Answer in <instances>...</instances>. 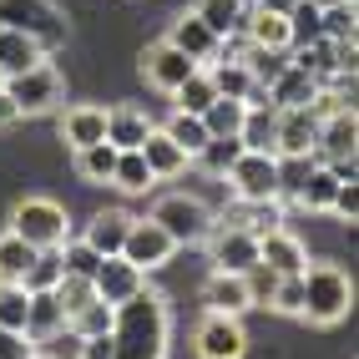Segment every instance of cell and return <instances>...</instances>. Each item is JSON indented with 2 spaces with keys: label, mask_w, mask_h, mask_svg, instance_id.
Returning a JSON list of instances; mask_svg holds the SVG:
<instances>
[{
  "label": "cell",
  "mask_w": 359,
  "mask_h": 359,
  "mask_svg": "<svg viewBox=\"0 0 359 359\" xmlns=\"http://www.w3.org/2000/svg\"><path fill=\"white\" fill-rule=\"evenodd\" d=\"M314 6H319V11H324V6H344V0H314Z\"/></svg>",
  "instance_id": "9f6ffc18"
},
{
  "label": "cell",
  "mask_w": 359,
  "mask_h": 359,
  "mask_svg": "<svg viewBox=\"0 0 359 359\" xmlns=\"http://www.w3.org/2000/svg\"><path fill=\"white\" fill-rule=\"evenodd\" d=\"M157 177H152V167L142 162V152H116V167H111V187H122V193H147Z\"/></svg>",
  "instance_id": "e575fe53"
},
{
  "label": "cell",
  "mask_w": 359,
  "mask_h": 359,
  "mask_svg": "<svg viewBox=\"0 0 359 359\" xmlns=\"http://www.w3.org/2000/svg\"><path fill=\"white\" fill-rule=\"evenodd\" d=\"M20 122V111H15V102L6 97V86H0V132H6V127H15Z\"/></svg>",
  "instance_id": "db71d44e"
},
{
  "label": "cell",
  "mask_w": 359,
  "mask_h": 359,
  "mask_svg": "<svg viewBox=\"0 0 359 359\" xmlns=\"http://www.w3.org/2000/svg\"><path fill=\"white\" fill-rule=\"evenodd\" d=\"M51 294L61 299V309H66V319L76 314L81 304H91V299H97V289H91V278H81V273H61V283H56Z\"/></svg>",
  "instance_id": "ee69618b"
},
{
  "label": "cell",
  "mask_w": 359,
  "mask_h": 359,
  "mask_svg": "<svg viewBox=\"0 0 359 359\" xmlns=\"http://www.w3.org/2000/svg\"><path fill=\"white\" fill-rule=\"evenodd\" d=\"M137 152H142V162L152 167V177H157V182L182 177V172H187V152H182V147H177V142L167 137L162 127H152L147 137H142V147H137Z\"/></svg>",
  "instance_id": "7402d4cb"
},
{
  "label": "cell",
  "mask_w": 359,
  "mask_h": 359,
  "mask_svg": "<svg viewBox=\"0 0 359 359\" xmlns=\"http://www.w3.org/2000/svg\"><path fill=\"white\" fill-rule=\"evenodd\" d=\"M329 172H334V182H359V167H354V157H339V162H324Z\"/></svg>",
  "instance_id": "f5cc1de1"
},
{
  "label": "cell",
  "mask_w": 359,
  "mask_h": 359,
  "mask_svg": "<svg viewBox=\"0 0 359 359\" xmlns=\"http://www.w3.org/2000/svg\"><path fill=\"white\" fill-rule=\"evenodd\" d=\"M61 142H66L71 152L107 142V107H91V102L66 107V111H61Z\"/></svg>",
  "instance_id": "9a60e30c"
},
{
  "label": "cell",
  "mask_w": 359,
  "mask_h": 359,
  "mask_svg": "<svg viewBox=\"0 0 359 359\" xmlns=\"http://www.w3.org/2000/svg\"><path fill=\"white\" fill-rule=\"evenodd\" d=\"M319 26H324V41H354V0H344V6H324Z\"/></svg>",
  "instance_id": "bcb514c9"
},
{
  "label": "cell",
  "mask_w": 359,
  "mask_h": 359,
  "mask_svg": "<svg viewBox=\"0 0 359 359\" xmlns=\"http://www.w3.org/2000/svg\"><path fill=\"white\" fill-rule=\"evenodd\" d=\"M269 309L304 319V273H283V278H278V289H273V299H269Z\"/></svg>",
  "instance_id": "f6af8a7d"
},
{
  "label": "cell",
  "mask_w": 359,
  "mask_h": 359,
  "mask_svg": "<svg viewBox=\"0 0 359 359\" xmlns=\"http://www.w3.org/2000/svg\"><path fill=\"white\" fill-rule=\"evenodd\" d=\"M334 193H339V182H334V172H329V167H309V177L299 182L294 203H299L304 212H329Z\"/></svg>",
  "instance_id": "f546056e"
},
{
  "label": "cell",
  "mask_w": 359,
  "mask_h": 359,
  "mask_svg": "<svg viewBox=\"0 0 359 359\" xmlns=\"http://www.w3.org/2000/svg\"><path fill=\"white\" fill-rule=\"evenodd\" d=\"M258 6H263V11H273V15H289L299 0H258Z\"/></svg>",
  "instance_id": "11a10c76"
},
{
  "label": "cell",
  "mask_w": 359,
  "mask_h": 359,
  "mask_svg": "<svg viewBox=\"0 0 359 359\" xmlns=\"http://www.w3.org/2000/svg\"><path fill=\"white\" fill-rule=\"evenodd\" d=\"M11 233L15 238H26L31 248H61L66 238H71V218H66V208L56 198H20L11 208Z\"/></svg>",
  "instance_id": "5b68a950"
},
{
  "label": "cell",
  "mask_w": 359,
  "mask_h": 359,
  "mask_svg": "<svg viewBox=\"0 0 359 359\" xmlns=\"http://www.w3.org/2000/svg\"><path fill=\"white\" fill-rule=\"evenodd\" d=\"M228 187L238 203H269V198H283V182H278V157L273 152H248L228 167Z\"/></svg>",
  "instance_id": "52a82bcc"
},
{
  "label": "cell",
  "mask_w": 359,
  "mask_h": 359,
  "mask_svg": "<svg viewBox=\"0 0 359 359\" xmlns=\"http://www.w3.org/2000/svg\"><path fill=\"white\" fill-rule=\"evenodd\" d=\"M81 359H116L111 334H91V339H81Z\"/></svg>",
  "instance_id": "816d5d0a"
},
{
  "label": "cell",
  "mask_w": 359,
  "mask_h": 359,
  "mask_svg": "<svg viewBox=\"0 0 359 359\" xmlns=\"http://www.w3.org/2000/svg\"><path fill=\"white\" fill-rule=\"evenodd\" d=\"M127 228H132V212H127V208H102V212H91V218H86L81 238H86L102 258H111V253H122Z\"/></svg>",
  "instance_id": "d6986e66"
},
{
  "label": "cell",
  "mask_w": 359,
  "mask_h": 359,
  "mask_svg": "<svg viewBox=\"0 0 359 359\" xmlns=\"http://www.w3.org/2000/svg\"><path fill=\"white\" fill-rule=\"evenodd\" d=\"M97 263H102V253L91 248L86 238H66V243H61V269H66V273L91 278V273H97Z\"/></svg>",
  "instance_id": "b9f144b4"
},
{
  "label": "cell",
  "mask_w": 359,
  "mask_h": 359,
  "mask_svg": "<svg viewBox=\"0 0 359 359\" xmlns=\"http://www.w3.org/2000/svg\"><path fill=\"white\" fill-rule=\"evenodd\" d=\"M56 329H66L61 299H56V294H31V304H26V339L41 344V339H51Z\"/></svg>",
  "instance_id": "4316f807"
},
{
  "label": "cell",
  "mask_w": 359,
  "mask_h": 359,
  "mask_svg": "<svg viewBox=\"0 0 359 359\" xmlns=\"http://www.w3.org/2000/svg\"><path fill=\"white\" fill-rule=\"evenodd\" d=\"M319 142V116L309 107H278V132H273V157H314Z\"/></svg>",
  "instance_id": "8fae6325"
},
{
  "label": "cell",
  "mask_w": 359,
  "mask_h": 359,
  "mask_svg": "<svg viewBox=\"0 0 359 359\" xmlns=\"http://www.w3.org/2000/svg\"><path fill=\"white\" fill-rule=\"evenodd\" d=\"M41 61H51V56H46L31 36L0 31V81H6V76H20V71H31V66H41Z\"/></svg>",
  "instance_id": "484cf974"
},
{
  "label": "cell",
  "mask_w": 359,
  "mask_h": 359,
  "mask_svg": "<svg viewBox=\"0 0 359 359\" xmlns=\"http://www.w3.org/2000/svg\"><path fill=\"white\" fill-rule=\"evenodd\" d=\"M0 86H6V97L15 102L20 122H26V116H46V111H56V107L66 102V81H61V71H56L51 61L20 71V76H6Z\"/></svg>",
  "instance_id": "8992f818"
},
{
  "label": "cell",
  "mask_w": 359,
  "mask_h": 359,
  "mask_svg": "<svg viewBox=\"0 0 359 359\" xmlns=\"http://www.w3.org/2000/svg\"><path fill=\"white\" fill-rule=\"evenodd\" d=\"M0 31L31 36L46 56L66 46V15L56 11V0H0Z\"/></svg>",
  "instance_id": "3957f363"
},
{
  "label": "cell",
  "mask_w": 359,
  "mask_h": 359,
  "mask_svg": "<svg viewBox=\"0 0 359 359\" xmlns=\"http://www.w3.org/2000/svg\"><path fill=\"white\" fill-rule=\"evenodd\" d=\"M243 11H248V6H238V0H198V6H193V15H198L218 41L233 36V31H243Z\"/></svg>",
  "instance_id": "f1b7e54d"
},
{
  "label": "cell",
  "mask_w": 359,
  "mask_h": 359,
  "mask_svg": "<svg viewBox=\"0 0 359 359\" xmlns=\"http://www.w3.org/2000/svg\"><path fill=\"white\" fill-rule=\"evenodd\" d=\"M354 137H359V122H354V107L334 111L319 122V142H314V162H339V157H354Z\"/></svg>",
  "instance_id": "e0dca14e"
},
{
  "label": "cell",
  "mask_w": 359,
  "mask_h": 359,
  "mask_svg": "<svg viewBox=\"0 0 359 359\" xmlns=\"http://www.w3.org/2000/svg\"><path fill=\"white\" fill-rule=\"evenodd\" d=\"M238 6H258V0H238Z\"/></svg>",
  "instance_id": "680465c9"
},
{
  "label": "cell",
  "mask_w": 359,
  "mask_h": 359,
  "mask_svg": "<svg viewBox=\"0 0 359 359\" xmlns=\"http://www.w3.org/2000/svg\"><path fill=\"white\" fill-rule=\"evenodd\" d=\"M319 6L314 0H299V6L289 11V51H299V46H309V41H319L324 36V26H319Z\"/></svg>",
  "instance_id": "f35d334b"
},
{
  "label": "cell",
  "mask_w": 359,
  "mask_h": 359,
  "mask_svg": "<svg viewBox=\"0 0 359 359\" xmlns=\"http://www.w3.org/2000/svg\"><path fill=\"white\" fill-rule=\"evenodd\" d=\"M157 122L142 107H111L107 111V142L116 152H132V147H142V137H147Z\"/></svg>",
  "instance_id": "cb8c5ba5"
},
{
  "label": "cell",
  "mask_w": 359,
  "mask_h": 359,
  "mask_svg": "<svg viewBox=\"0 0 359 359\" xmlns=\"http://www.w3.org/2000/svg\"><path fill=\"white\" fill-rule=\"evenodd\" d=\"M212 218H218V223H233V228H248L253 238H263V233L283 228V198H269V203H238V198H233V208L212 212Z\"/></svg>",
  "instance_id": "44dd1931"
},
{
  "label": "cell",
  "mask_w": 359,
  "mask_h": 359,
  "mask_svg": "<svg viewBox=\"0 0 359 359\" xmlns=\"http://www.w3.org/2000/svg\"><path fill=\"white\" fill-rule=\"evenodd\" d=\"M203 243H208V263L223 269V273H248L258 263V238L248 228H233V223L212 218V233L203 238Z\"/></svg>",
  "instance_id": "9c48e42d"
},
{
  "label": "cell",
  "mask_w": 359,
  "mask_h": 359,
  "mask_svg": "<svg viewBox=\"0 0 359 359\" xmlns=\"http://www.w3.org/2000/svg\"><path fill=\"white\" fill-rule=\"evenodd\" d=\"M111 167H116V147L111 142H97V147H81L76 152V177L91 187H107L111 182Z\"/></svg>",
  "instance_id": "d6a6232c"
},
{
  "label": "cell",
  "mask_w": 359,
  "mask_h": 359,
  "mask_svg": "<svg viewBox=\"0 0 359 359\" xmlns=\"http://www.w3.org/2000/svg\"><path fill=\"white\" fill-rule=\"evenodd\" d=\"M172 253H177V243H172V238H167L152 218H132L127 243H122V258L132 263V269L152 273V269H162V263H172Z\"/></svg>",
  "instance_id": "30bf717a"
},
{
  "label": "cell",
  "mask_w": 359,
  "mask_h": 359,
  "mask_svg": "<svg viewBox=\"0 0 359 359\" xmlns=\"http://www.w3.org/2000/svg\"><path fill=\"white\" fill-rule=\"evenodd\" d=\"M31 258H36V248L26 243V238H15L11 228L0 233V283H20L26 269H31Z\"/></svg>",
  "instance_id": "836d02e7"
},
{
  "label": "cell",
  "mask_w": 359,
  "mask_h": 359,
  "mask_svg": "<svg viewBox=\"0 0 359 359\" xmlns=\"http://www.w3.org/2000/svg\"><path fill=\"white\" fill-rule=\"evenodd\" d=\"M91 289H97V299H102V304H111V309H116V304H127L132 294L147 289V273L132 269L122 253H111V258H102V263H97V273H91Z\"/></svg>",
  "instance_id": "4fadbf2b"
},
{
  "label": "cell",
  "mask_w": 359,
  "mask_h": 359,
  "mask_svg": "<svg viewBox=\"0 0 359 359\" xmlns=\"http://www.w3.org/2000/svg\"><path fill=\"white\" fill-rule=\"evenodd\" d=\"M61 248H36V258H31V269H26V278H20V289L26 294H51L56 283H61Z\"/></svg>",
  "instance_id": "4dcf8cb0"
},
{
  "label": "cell",
  "mask_w": 359,
  "mask_h": 359,
  "mask_svg": "<svg viewBox=\"0 0 359 359\" xmlns=\"http://www.w3.org/2000/svg\"><path fill=\"white\" fill-rule=\"evenodd\" d=\"M167 329H172V314H167V299L142 289L127 304H116V319H111V344L116 359H162L167 349Z\"/></svg>",
  "instance_id": "6da1fadb"
},
{
  "label": "cell",
  "mask_w": 359,
  "mask_h": 359,
  "mask_svg": "<svg viewBox=\"0 0 359 359\" xmlns=\"http://www.w3.org/2000/svg\"><path fill=\"white\" fill-rule=\"evenodd\" d=\"M314 97H319V81L309 76L304 66H294V61L283 66V76L269 86V102H273V107H309Z\"/></svg>",
  "instance_id": "83f0119b"
},
{
  "label": "cell",
  "mask_w": 359,
  "mask_h": 359,
  "mask_svg": "<svg viewBox=\"0 0 359 359\" xmlns=\"http://www.w3.org/2000/svg\"><path fill=\"white\" fill-rule=\"evenodd\" d=\"M329 212H334V218H344V223H354V212H359V187H354V182H339V193H334Z\"/></svg>",
  "instance_id": "f907efd6"
},
{
  "label": "cell",
  "mask_w": 359,
  "mask_h": 359,
  "mask_svg": "<svg viewBox=\"0 0 359 359\" xmlns=\"http://www.w3.org/2000/svg\"><path fill=\"white\" fill-rule=\"evenodd\" d=\"M258 263H269L278 278H283V273H304L309 248L299 243L289 228H273V233H263V238H258Z\"/></svg>",
  "instance_id": "ffe728a7"
},
{
  "label": "cell",
  "mask_w": 359,
  "mask_h": 359,
  "mask_svg": "<svg viewBox=\"0 0 359 359\" xmlns=\"http://www.w3.org/2000/svg\"><path fill=\"white\" fill-rule=\"evenodd\" d=\"M167 41L177 46V51L187 56V61H198V66H208V61H218V51H223V41L212 36L203 20L193 15V11H182L177 20H172V31H167Z\"/></svg>",
  "instance_id": "2e32d148"
},
{
  "label": "cell",
  "mask_w": 359,
  "mask_h": 359,
  "mask_svg": "<svg viewBox=\"0 0 359 359\" xmlns=\"http://www.w3.org/2000/svg\"><path fill=\"white\" fill-rule=\"evenodd\" d=\"M31 359H51V354H41V349H36V354H31Z\"/></svg>",
  "instance_id": "6f0895ef"
},
{
  "label": "cell",
  "mask_w": 359,
  "mask_h": 359,
  "mask_svg": "<svg viewBox=\"0 0 359 359\" xmlns=\"http://www.w3.org/2000/svg\"><path fill=\"white\" fill-rule=\"evenodd\" d=\"M203 304L212 309V314H233V319H243L248 309H253L243 273H223V269L208 273V283H203Z\"/></svg>",
  "instance_id": "ac0fdd59"
},
{
  "label": "cell",
  "mask_w": 359,
  "mask_h": 359,
  "mask_svg": "<svg viewBox=\"0 0 359 359\" xmlns=\"http://www.w3.org/2000/svg\"><path fill=\"white\" fill-rule=\"evenodd\" d=\"M354 304V278L339 263H304V319L309 324H339Z\"/></svg>",
  "instance_id": "7a4b0ae2"
},
{
  "label": "cell",
  "mask_w": 359,
  "mask_h": 359,
  "mask_svg": "<svg viewBox=\"0 0 359 359\" xmlns=\"http://www.w3.org/2000/svg\"><path fill=\"white\" fill-rule=\"evenodd\" d=\"M243 111H248V102L212 97V107L203 111V127H208V137H238V127H243Z\"/></svg>",
  "instance_id": "8d00e7d4"
},
{
  "label": "cell",
  "mask_w": 359,
  "mask_h": 359,
  "mask_svg": "<svg viewBox=\"0 0 359 359\" xmlns=\"http://www.w3.org/2000/svg\"><path fill=\"white\" fill-rule=\"evenodd\" d=\"M26 304H31V294L20 289V283H0V329L26 334Z\"/></svg>",
  "instance_id": "7bdbcfd3"
},
{
  "label": "cell",
  "mask_w": 359,
  "mask_h": 359,
  "mask_svg": "<svg viewBox=\"0 0 359 359\" xmlns=\"http://www.w3.org/2000/svg\"><path fill=\"white\" fill-rule=\"evenodd\" d=\"M238 157H243V142H238V137H208V147H203L193 162L203 167L208 177H228V167H233Z\"/></svg>",
  "instance_id": "d590c367"
},
{
  "label": "cell",
  "mask_w": 359,
  "mask_h": 359,
  "mask_svg": "<svg viewBox=\"0 0 359 359\" xmlns=\"http://www.w3.org/2000/svg\"><path fill=\"white\" fill-rule=\"evenodd\" d=\"M212 97H218V91H212V81H208V71L198 66L193 76H187L177 91H172V102H177V111H193V116H203L208 107H212Z\"/></svg>",
  "instance_id": "74e56055"
},
{
  "label": "cell",
  "mask_w": 359,
  "mask_h": 359,
  "mask_svg": "<svg viewBox=\"0 0 359 359\" xmlns=\"http://www.w3.org/2000/svg\"><path fill=\"white\" fill-rule=\"evenodd\" d=\"M193 71H198V61H187L172 41H157V46H147V51H142V76H147V86L167 91V97H172V91L193 76Z\"/></svg>",
  "instance_id": "7c38bea8"
},
{
  "label": "cell",
  "mask_w": 359,
  "mask_h": 359,
  "mask_svg": "<svg viewBox=\"0 0 359 359\" xmlns=\"http://www.w3.org/2000/svg\"><path fill=\"white\" fill-rule=\"evenodd\" d=\"M193 349L198 359H243L248 354V334H243V319H233V314H208L198 319L193 329Z\"/></svg>",
  "instance_id": "ba28073f"
},
{
  "label": "cell",
  "mask_w": 359,
  "mask_h": 359,
  "mask_svg": "<svg viewBox=\"0 0 359 359\" xmlns=\"http://www.w3.org/2000/svg\"><path fill=\"white\" fill-rule=\"evenodd\" d=\"M208 71V81H212V91L218 97H228V102H269V91H263L253 76H248V66L243 61H228V56H218V61H208L203 66Z\"/></svg>",
  "instance_id": "5bb4252c"
},
{
  "label": "cell",
  "mask_w": 359,
  "mask_h": 359,
  "mask_svg": "<svg viewBox=\"0 0 359 359\" xmlns=\"http://www.w3.org/2000/svg\"><path fill=\"white\" fill-rule=\"evenodd\" d=\"M243 283H248L253 309H269V299H273V289H278V273L269 269V263H253V269L243 273Z\"/></svg>",
  "instance_id": "7dc6e473"
},
{
  "label": "cell",
  "mask_w": 359,
  "mask_h": 359,
  "mask_svg": "<svg viewBox=\"0 0 359 359\" xmlns=\"http://www.w3.org/2000/svg\"><path fill=\"white\" fill-rule=\"evenodd\" d=\"M243 66H248V76L269 91V86L283 76V66H289V51H258V46H248V51H243Z\"/></svg>",
  "instance_id": "ab89813d"
},
{
  "label": "cell",
  "mask_w": 359,
  "mask_h": 359,
  "mask_svg": "<svg viewBox=\"0 0 359 359\" xmlns=\"http://www.w3.org/2000/svg\"><path fill=\"white\" fill-rule=\"evenodd\" d=\"M273 132H278V107L273 102H253L243 111V127H238V142L248 152H273Z\"/></svg>",
  "instance_id": "d4e9b609"
},
{
  "label": "cell",
  "mask_w": 359,
  "mask_h": 359,
  "mask_svg": "<svg viewBox=\"0 0 359 359\" xmlns=\"http://www.w3.org/2000/svg\"><path fill=\"white\" fill-rule=\"evenodd\" d=\"M36 349H41V354H51V359H81V334L66 324V329L51 334V339H41Z\"/></svg>",
  "instance_id": "c3c4849f"
},
{
  "label": "cell",
  "mask_w": 359,
  "mask_h": 359,
  "mask_svg": "<svg viewBox=\"0 0 359 359\" xmlns=\"http://www.w3.org/2000/svg\"><path fill=\"white\" fill-rule=\"evenodd\" d=\"M111 319H116V309H111V304H102V299H91V304H81L66 324L76 329L81 339H91V334H111Z\"/></svg>",
  "instance_id": "60d3db41"
},
{
  "label": "cell",
  "mask_w": 359,
  "mask_h": 359,
  "mask_svg": "<svg viewBox=\"0 0 359 359\" xmlns=\"http://www.w3.org/2000/svg\"><path fill=\"white\" fill-rule=\"evenodd\" d=\"M243 41L258 46V51H289V15H273L263 6L243 11Z\"/></svg>",
  "instance_id": "603a6c76"
},
{
  "label": "cell",
  "mask_w": 359,
  "mask_h": 359,
  "mask_svg": "<svg viewBox=\"0 0 359 359\" xmlns=\"http://www.w3.org/2000/svg\"><path fill=\"white\" fill-rule=\"evenodd\" d=\"M147 218L172 238L177 248H193V243H203V238L212 233V208L203 198H193V193H167V198H157Z\"/></svg>",
  "instance_id": "277c9868"
},
{
  "label": "cell",
  "mask_w": 359,
  "mask_h": 359,
  "mask_svg": "<svg viewBox=\"0 0 359 359\" xmlns=\"http://www.w3.org/2000/svg\"><path fill=\"white\" fill-rule=\"evenodd\" d=\"M162 132L187 152V162H193V157L208 147V127H203V116H193V111H172V116L162 122Z\"/></svg>",
  "instance_id": "1f68e13d"
},
{
  "label": "cell",
  "mask_w": 359,
  "mask_h": 359,
  "mask_svg": "<svg viewBox=\"0 0 359 359\" xmlns=\"http://www.w3.org/2000/svg\"><path fill=\"white\" fill-rule=\"evenodd\" d=\"M31 354H36V344L20 329H0V359H31Z\"/></svg>",
  "instance_id": "681fc988"
}]
</instances>
